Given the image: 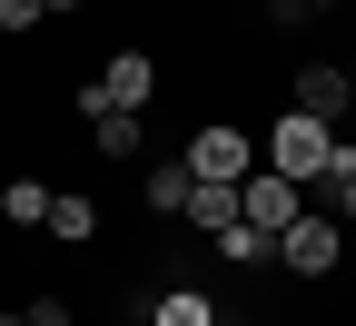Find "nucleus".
<instances>
[{"instance_id":"nucleus-2","label":"nucleus","mask_w":356,"mask_h":326,"mask_svg":"<svg viewBox=\"0 0 356 326\" xmlns=\"http://www.w3.org/2000/svg\"><path fill=\"white\" fill-rule=\"evenodd\" d=\"M238 218L257 227V238H287V227L307 218V188L277 178V168H248V178H238Z\"/></svg>"},{"instance_id":"nucleus-6","label":"nucleus","mask_w":356,"mask_h":326,"mask_svg":"<svg viewBox=\"0 0 356 326\" xmlns=\"http://www.w3.org/2000/svg\"><path fill=\"white\" fill-rule=\"evenodd\" d=\"M277 257H287L297 277H337V257H346V238H337V218H297L287 238H277Z\"/></svg>"},{"instance_id":"nucleus-1","label":"nucleus","mask_w":356,"mask_h":326,"mask_svg":"<svg viewBox=\"0 0 356 326\" xmlns=\"http://www.w3.org/2000/svg\"><path fill=\"white\" fill-rule=\"evenodd\" d=\"M267 168H277V178H297V188H327V178H346V168H356V149H346L327 119L287 109L277 129H267Z\"/></svg>"},{"instance_id":"nucleus-11","label":"nucleus","mask_w":356,"mask_h":326,"mask_svg":"<svg viewBox=\"0 0 356 326\" xmlns=\"http://www.w3.org/2000/svg\"><path fill=\"white\" fill-rule=\"evenodd\" d=\"M0 218L10 227H50V188H40V178H10V188H0Z\"/></svg>"},{"instance_id":"nucleus-5","label":"nucleus","mask_w":356,"mask_h":326,"mask_svg":"<svg viewBox=\"0 0 356 326\" xmlns=\"http://www.w3.org/2000/svg\"><path fill=\"white\" fill-rule=\"evenodd\" d=\"M287 109H307V119H327V129H337V119L356 109V79H346L337 60H307V70H297V89H287Z\"/></svg>"},{"instance_id":"nucleus-17","label":"nucleus","mask_w":356,"mask_h":326,"mask_svg":"<svg viewBox=\"0 0 356 326\" xmlns=\"http://www.w3.org/2000/svg\"><path fill=\"white\" fill-rule=\"evenodd\" d=\"M307 10H346V0H307Z\"/></svg>"},{"instance_id":"nucleus-9","label":"nucleus","mask_w":356,"mask_h":326,"mask_svg":"<svg viewBox=\"0 0 356 326\" xmlns=\"http://www.w3.org/2000/svg\"><path fill=\"white\" fill-rule=\"evenodd\" d=\"M89 129H99V158H139V109H89Z\"/></svg>"},{"instance_id":"nucleus-13","label":"nucleus","mask_w":356,"mask_h":326,"mask_svg":"<svg viewBox=\"0 0 356 326\" xmlns=\"http://www.w3.org/2000/svg\"><path fill=\"white\" fill-rule=\"evenodd\" d=\"M218 257H228V267H248V257H267V247H277V238H257V227L238 218V227H218V238H208Z\"/></svg>"},{"instance_id":"nucleus-16","label":"nucleus","mask_w":356,"mask_h":326,"mask_svg":"<svg viewBox=\"0 0 356 326\" xmlns=\"http://www.w3.org/2000/svg\"><path fill=\"white\" fill-rule=\"evenodd\" d=\"M327 188H337V218L356 227V168H346V178H327Z\"/></svg>"},{"instance_id":"nucleus-3","label":"nucleus","mask_w":356,"mask_h":326,"mask_svg":"<svg viewBox=\"0 0 356 326\" xmlns=\"http://www.w3.org/2000/svg\"><path fill=\"white\" fill-rule=\"evenodd\" d=\"M149 99H159V60L149 50H119L99 79L79 89V109H149Z\"/></svg>"},{"instance_id":"nucleus-4","label":"nucleus","mask_w":356,"mask_h":326,"mask_svg":"<svg viewBox=\"0 0 356 326\" xmlns=\"http://www.w3.org/2000/svg\"><path fill=\"white\" fill-rule=\"evenodd\" d=\"M248 168H257V138H248V129H228V119H208V129L188 138V178H228V188H238Z\"/></svg>"},{"instance_id":"nucleus-10","label":"nucleus","mask_w":356,"mask_h":326,"mask_svg":"<svg viewBox=\"0 0 356 326\" xmlns=\"http://www.w3.org/2000/svg\"><path fill=\"white\" fill-rule=\"evenodd\" d=\"M139 198H149L159 218H178V208H188V158H159V168L139 178Z\"/></svg>"},{"instance_id":"nucleus-15","label":"nucleus","mask_w":356,"mask_h":326,"mask_svg":"<svg viewBox=\"0 0 356 326\" xmlns=\"http://www.w3.org/2000/svg\"><path fill=\"white\" fill-rule=\"evenodd\" d=\"M20 316H30V326H79V316H70V297H30Z\"/></svg>"},{"instance_id":"nucleus-12","label":"nucleus","mask_w":356,"mask_h":326,"mask_svg":"<svg viewBox=\"0 0 356 326\" xmlns=\"http://www.w3.org/2000/svg\"><path fill=\"white\" fill-rule=\"evenodd\" d=\"M149 326H218V297H198V287H168Z\"/></svg>"},{"instance_id":"nucleus-18","label":"nucleus","mask_w":356,"mask_h":326,"mask_svg":"<svg viewBox=\"0 0 356 326\" xmlns=\"http://www.w3.org/2000/svg\"><path fill=\"white\" fill-rule=\"evenodd\" d=\"M346 79H356V60H346Z\"/></svg>"},{"instance_id":"nucleus-7","label":"nucleus","mask_w":356,"mask_h":326,"mask_svg":"<svg viewBox=\"0 0 356 326\" xmlns=\"http://www.w3.org/2000/svg\"><path fill=\"white\" fill-rule=\"evenodd\" d=\"M178 218L218 238V227H238V188H228V178H188V208H178Z\"/></svg>"},{"instance_id":"nucleus-8","label":"nucleus","mask_w":356,"mask_h":326,"mask_svg":"<svg viewBox=\"0 0 356 326\" xmlns=\"http://www.w3.org/2000/svg\"><path fill=\"white\" fill-rule=\"evenodd\" d=\"M50 238L60 247H89V238H99V208H89L79 188H50Z\"/></svg>"},{"instance_id":"nucleus-14","label":"nucleus","mask_w":356,"mask_h":326,"mask_svg":"<svg viewBox=\"0 0 356 326\" xmlns=\"http://www.w3.org/2000/svg\"><path fill=\"white\" fill-rule=\"evenodd\" d=\"M50 20V0H0V30H40Z\"/></svg>"}]
</instances>
